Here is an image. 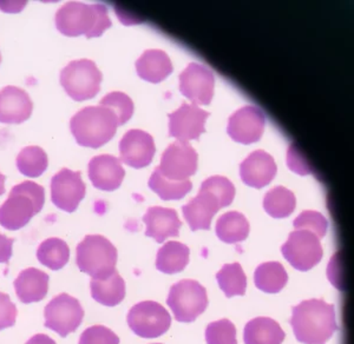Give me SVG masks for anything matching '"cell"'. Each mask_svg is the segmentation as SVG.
I'll use <instances>...</instances> for the list:
<instances>
[{"label": "cell", "instance_id": "12", "mask_svg": "<svg viewBox=\"0 0 354 344\" xmlns=\"http://www.w3.org/2000/svg\"><path fill=\"white\" fill-rule=\"evenodd\" d=\"M86 185L82 180L81 171L62 169L51 180V200L63 211H76L85 197Z\"/></svg>", "mask_w": 354, "mask_h": 344}, {"label": "cell", "instance_id": "40", "mask_svg": "<svg viewBox=\"0 0 354 344\" xmlns=\"http://www.w3.org/2000/svg\"><path fill=\"white\" fill-rule=\"evenodd\" d=\"M287 162H288V166H290L292 171L298 172L300 175H306V173L310 172L306 162L302 160L298 149L295 148L293 144L290 145V150H288V160H287Z\"/></svg>", "mask_w": 354, "mask_h": 344}, {"label": "cell", "instance_id": "19", "mask_svg": "<svg viewBox=\"0 0 354 344\" xmlns=\"http://www.w3.org/2000/svg\"><path fill=\"white\" fill-rule=\"evenodd\" d=\"M32 110V100L23 88L6 86L0 91V123H24L31 117Z\"/></svg>", "mask_w": 354, "mask_h": 344}, {"label": "cell", "instance_id": "44", "mask_svg": "<svg viewBox=\"0 0 354 344\" xmlns=\"http://www.w3.org/2000/svg\"><path fill=\"white\" fill-rule=\"evenodd\" d=\"M0 63H1V53H0Z\"/></svg>", "mask_w": 354, "mask_h": 344}, {"label": "cell", "instance_id": "3", "mask_svg": "<svg viewBox=\"0 0 354 344\" xmlns=\"http://www.w3.org/2000/svg\"><path fill=\"white\" fill-rule=\"evenodd\" d=\"M118 126L116 115L102 105L82 108L70 122L75 140L85 148L98 149L106 144L116 135Z\"/></svg>", "mask_w": 354, "mask_h": 344}, {"label": "cell", "instance_id": "27", "mask_svg": "<svg viewBox=\"0 0 354 344\" xmlns=\"http://www.w3.org/2000/svg\"><path fill=\"white\" fill-rule=\"evenodd\" d=\"M189 248L180 242H168L162 247L156 257V268L165 274H177L189 263Z\"/></svg>", "mask_w": 354, "mask_h": 344}, {"label": "cell", "instance_id": "16", "mask_svg": "<svg viewBox=\"0 0 354 344\" xmlns=\"http://www.w3.org/2000/svg\"><path fill=\"white\" fill-rule=\"evenodd\" d=\"M155 153L153 136L142 130H129L120 142V160L133 169L148 166Z\"/></svg>", "mask_w": 354, "mask_h": 344}, {"label": "cell", "instance_id": "18", "mask_svg": "<svg viewBox=\"0 0 354 344\" xmlns=\"http://www.w3.org/2000/svg\"><path fill=\"white\" fill-rule=\"evenodd\" d=\"M125 171L121 160L111 155L93 157L88 163V178L93 187L103 191H113L120 188Z\"/></svg>", "mask_w": 354, "mask_h": 344}, {"label": "cell", "instance_id": "41", "mask_svg": "<svg viewBox=\"0 0 354 344\" xmlns=\"http://www.w3.org/2000/svg\"><path fill=\"white\" fill-rule=\"evenodd\" d=\"M15 238H8L0 233V263L8 265V260L12 256V247Z\"/></svg>", "mask_w": 354, "mask_h": 344}, {"label": "cell", "instance_id": "14", "mask_svg": "<svg viewBox=\"0 0 354 344\" xmlns=\"http://www.w3.org/2000/svg\"><path fill=\"white\" fill-rule=\"evenodd\" d=\"M180 91L195 105H209L213 99L215 78L205 65L190 63L180 75Z\"/></svg>", "mask_w": 354, "mask_h": 344}, {"label": "cell", "instance_id": "28", "mask_svg": "<svg viewBox=\"0 0 354 344\" xmlns=\"http://www.w3.org/2000/svg\"><path fill=\"white\" fill-rule=\"evenodd\" d=\"M288 280L286 269L279 262H267L259 265L254 274V283L261 292L277 294L285 288Z\"/></svg>", "mask_w": 354, "mask_h": 344}, {"label": "cell", "instance_id": "5", "mask_svg": "<svg viewBox=\"0 0 354 344\" xmlns=\"http://www.w3.org/2000/svg\"><path fill=\"white\" fill-rule=\"evenodd\" d=\"M117 249L101 235H88L76 249V265L93 278L108 277L116 270Z\"/></svg>", "mask_w": 354, "mask_h": 344}, {"label": "cell", "instance_id": "9", "mask_svg": "<svg viewBox=\"0 0 354 344\" xmlns=\"http://www.w3.org/2000/svg\"><path fill=\"white\" fill-rule=\"evenodd\" d=\"M128 325L137 336L156 338L169 330L171 317L160 303L145 300L130 309Z\"/></svg>", "mask_w": 354, "mask_h": 344}, {"label": "cell", "instance_id": "24", "mask_svg": "<svg viewBox=\"0 0 354 344\" xmlns=\"http://www.w3.org/2000/svg\"><path fill=\"white\" fill-rule=\"evenodd\" d=\"M286 334L277 321L270 317H257L245 327V344H281Z\"/></svg>", "mask_w": 354, "mask_h": 344}, {"label": "cell", "instance_id": "43", "mask_svg": "<svg viewBox=\"0 0 354 344\" xmlns=\"http://www.w3.org/2000/svg\"><path fill=\"white\" fill-rule=\"evenodd\" d=\"M5 192V176L0 172V196Z\"/></svg>", "mask_w": 354, "mask_h": 344}, {"label": "cell", "instance_id": "15", "mask_svg": "<svg viewBox=\"0 0 354 344\" xmlns=\"http://www.w3.org/2000/svg\"><path fill=\"white\" fill-rule=\"evenodd\" d=\"M209 117L198 105L183 103L181 108L170 113L169 135L180 142H189L198 140L202 133H205V120Z\"/></svg>", "mask_w": 354, "mask_h": 344}, {"label": "cell", "instance_id": "30", "mask_svg": "<svg viewBox=\"0 0 354 344\" xmlns=\"http://www.w3.org/2000/svg\"><path fill=\"white\" fill-rule=\"evenodd\" d=\"M297 200L293 192L283 187H277L267 192L263 198L265 211L274 218H285L293 213Z\"/></svg>", "mask_w": 354, "mask_h": 344}, {"label": "cell", "instance_id": "32", "mask_svg": "<svg viewBox=\"0 0 354 344\" xmlns=\"http://www.w3.org/2000/svg\"><path fill=\"white\" fill-rule=\"evenodd\" d=\"M149 188L163 200H181L193 189V183L188 180L175 182L162 176L160 171L155 169L150 177Z\"/></svg>", "mask_w": 354, "mask_h": 344}, {"label": "cell", "instance_id": "29", "mask_svg": "<svg viewBox=\"0 0 354 344\" xmlns=\"http://www.w3.org/2000/svg\"><path fill=\"white\" fill-rule=\"evenodd\" d=\"M37 258L41 265L53 271H57L68 265L70 260V248L66 242L61 238H48L41 242V245L37 249Z\"/></svg>", "mask_w": 354, "mask_h": 344}, {"label": "cell", "instance_id": "25", "mask_svg": "<svg viewBox=\"0 0 354 344\" xmlns=\"http://www.w3.org/2000/svg\"><path fill=\"white\" fill-rule=\"evenodd\" d=\"M90 288L93 300L105 307H115L124 300L125 282L116 270L110 276L93 278Z\"/></svg>", "mask_w": 354, "mask_h": 344}, {"label": "cell", "instance_id": "36", "mask_svg": "<svg viewBox=\"0 0 354 344\" xmlns=\"http://www.w3.org/2000/svg\"><path fill=\"white\" fill-rule=\"evenodd\" d=\"M207 344H238L236 328L230 320L210 323L205 329Z\"/></svg>", "mask_w": 354, "mask_h": 344}, {"label": "cell", "instance_id": "1", "mask_svg": "<svg viewBox=\"0 0 354 344\" xmlns=\"http://www.w3.org/2000/svg\"><path fill=\"white\" fill-rule=\"evenodd\" d=\"M290 325L297 340L304 344H326L338 330L334 305L317 298L294 307Z\"/></svg>", "mask_w": 354, "mask_h": 344}, {"label": "cell", "instance_id": "10", "mask_svg": "<svg viewBox=\"0 0 354 344\" xmlns=\"http://www.w3.org/2000/svg\"><path fill=\"white\" fill-rule=\"evenodd\" d=\"M282 255L294 269L308 271L319 265L324 256L318 237L306 230L290 232L286 243L282 245Z\"/></svg>", "mask_w": 354, "mask_h": 344}, {"label": "cell", "instance_id": "23", "mask_svg": "<svg viewBox=\"0 0 354 344\" xmlns=\"http://www.w3.org/2000/svg\"><path fill=\"white\" fill-rule=\"evenodd\" d=\"M173 64L168 55L162 50H147L137 59V75L153 84L161 83L173 73Z\"/></svg>", "mask_w": 354, "mask_h": 344}, {"label": "cell", "instance_id": "37", "mask_svg": "<svg viewBox=\"0 0 354 344\" xmlns=\"http://www.w3.org/2000/svg\"><path fill=\"white\" fill-rule=\"evenodd\" d=\"M295 230H306L318 237L319 240L325 237L328 228L326 217L318 211L307 210L299 215L293 222Z\"/></svg>", "mask_w": 354, "mask_h": 344}, {"label": "cell", "instance_id": "7", "mask_svg": "<svg viewBox=\"0 0 354 344\" xmlns=\"http://www.w3.org/2000/svg\"><path fill=\"white\" fill-rule=\"evenodd\" d=\"M167 303L178 322L196 320L208 307V295L203 285L194 280H182L170 288Z\"/></svg>", "mask_w": 354, "mask_h": 344}, {"label": "cell", "instance_id": "39", "mask_svg": "<svg viewBox=\"0 0 354 344\" xmlns=\"http://www.w3.org/2000/svg\"><path fill=\"white\" fill-rule=\"evenodd\" d=\"M17 308L8 294L0 292V330L16 325Z\"/></svg>", "mask_w": 354, "mask_h": 344}, {"label": "cell", "instance_id": "20", "mask_svg": "<svg viewBox=\"0 0 354 344\" xmlns=\"http://www.w3.org/2000/svg\"><path fill=\"white\" fill-rule=\"evenodd\" d=\"M143 222L147 225L145 236L151 237L157 243H163L169 237L180 235L181 220L174 209L151 207L143 216Z\"/></svg>", "mask_w": 354, "mask_h": 344}, {"label": "cell", "instance_id": "11", "mask_svg": "<svg viewBox=\"0 0 354 344\" xmlns=\"http://www.w3.org/2000/svg\"><path fill=\"white\" fill-rule=\"evenodd\" d=\"M198 153L188 142L177 140L165 149L157 170L168 180H188L198 171Z\"/></svg>", "mask_w": 354, "mask_h": 344}, {"label": "cell", "instance_id": "38", "mask_svg": "<svg viewBox=\"0 0 354 344\" xmlns=\"http://www.w3.org/2000/svg\"><path fill=\"white\" fill-rule=\"evenodd\" d=\"M78 344H120V337L104 325H93L82 332Z\"/></svg>", "mask_w": 354, "mask_h": 344}, {"label": "cell", "instance_id": "45", "mask_svg": "<svg viewBox=\"0 0 354 344\" xmlns=\"http://www.w3.org/2000/svg\"><path fill=\"white\" fill-rule=\"evenodd\" d=\"M156 344H161V343H156Z\"/></svg>", "mask_w": 354, "mask_h": 344}, {"label": "cell", "instance_id": "31", "mask_svg": "<svg viewBox=\"0 0 354 344\" xmlns=\"http://www.w3.org/2000/svg\"><path fill=\"white\" fill-rule=\"evenodd\" d=\"M216 280L225 296H243L247 289V277L240 263L225 265L216 274Z\"/></svg>", "mask_w": 354, "mask_h": 344}, {"label": "cell", "instance_id": "35", "mask_svg": "<svg viewBox=\"0 0 354 344\" xmlns=\"http://www.w3.org/2000/svg\"><path fill=\"white\" fill-rule=\"evenodd\" d=\"M100 105L110 108L118 120V125L125 124L133 113V103L128 95L123 93H110L103 97Z\"/></svg>", "mask_w": 354, "mask_h": 344}, {"label": "cell", "instance_id": "17", "mask_svg": "<svg viewBox=\"0 0 354 344\" xmlns=\"http://www.w3.org/2000/svg\"><path fill=\"white\" fill-rule=\"evenodd\" d=\"M278 166L270 153L262 150L254 151L240 165V176L245 185L261 189L270 184L277 175Z\"/></svg>", "mask_w": 354, "mask_h": 344}, {"label": "cell", "instance_id": "26", "mask_svg": "<svg viewBox=\"0 0 354 344\" xmlns=\"http://www.w3.org/2000/svg\"><path fill=\"white\" fill-rule=\"evenodd\" d=\"M250 235V223L242 213L230 211L223 213L216 222V236L228 245H236Z\"/></svg>", "mask_w": 354, "mask_h": 344}, {"label": "cell", "instance_id": "4", "mask_svg": "<svg viewBox=\"0 0 354 344\" xmlns=\"http://www.w3.org/2000/svg\"><path fill=\"white\" fill-rule=\"evenodd\" d=\"M45 190L35 182H23L13 187L0 207V225L8 230L24 228L44 207Z\"/></svg>", "mask_w": 354, "mask_h": 344}, {"label": "cell", "instance_id": "8", "mask_svg": "<svg viewBox=\"0 0 354 344\" xmlns=\"http://www.w3.org/2000/svg\"><path fill=\"white\" fill-rule=\"evenodd\" d=\"M44 316L46 328L61 337H66L82 325L84 310L80 300L63 292L48 302L45 307Z\"/></svg>", "mask_w": 354, "mask_h": 344}, {"label": "cell", "instance_id": "13", "mask_svg": "<svg viewBox=\"0 0 354 344\" xmlns=\"http://www.w3.org/2000/svg\"><path fill=\"white\" fill-rule=\"evenodd\" d=\"M265 126L266 116L261 110L253 105H247L230 117L227 133L234 142L253 144L261 138Z\"/></svg>", "mask_w": 354, "mask_h": 344}, {"label": "cell", "instance_id": "21", "mask_svg": "<svg viewBox=\"0 0 354 344\" xmlns=\"http://www.w3.org/2000/svg\"><path fill=\"white\" fill-rule=\"evenodd\" d=\"M221 209L218 200L208 192H198V196L189 200L182 208L183 216L192 231L209 230L214 215Z\"/></svg>", "mask_w": 354, "mask_h": 344}, {"label": "cell", "instance_id": "33", "mask_svg": "<svg viewBox=\"0 0 354 344\" xmlns=\"http://www.w3.org/2000/svg\"><path fill=\"white\" fill-rule=\"evenodd\" d=\"M48 155L39 146H28L17 156V168L24 176L39 177L48 169Z\"/></svg>", "mask_w": 354, "mask_h": 344}, {"label": "cell", "instance_id": "22", "mask_svg": "<svg viewBox=\"0 0 354 344\" xmlns=\"http://www.w3.org/2000/svg\"><path fill=\"white\" fill-rule=\"evenodd\" d=\"M48 274L39 269L23 270L13 283L18 300L24 305L44 300L48 292Z\"/></svg>", "mask_w": 354, "mask_h": 344}, {"label": "cell", "instance_id": "6", "mask_svg": "<svg viewBox=\"0 0 354 344\" xmlns=\"http://www.w3.org/2000/svg\"><path fill=\"white\" fill-rule=\"evenodd\" d=\"M102 79L101 71L90 59L73 60L61 73L62 86L76 102H84L96 97L101 90Z\"/></svg>", "mask_w": 354, "mask_h": 344}, {"label": "cell", "instance_id": "2", "mask_svg": "<svg viewBox=\"0 0 354 344\" xmlns=\"http://www.w3.org/2000/svg\"><path fill=\"white\" fill-rule=\"evenodd\" d=\"M56 28L66 37H101L111 28L108 8L101 4H84L68 1L56 13Z\"/></svg>", "mask_w": 354, "mask_h": 344}, {"label": "cell", "instance_id": "42", "mask_svg": "<svg viewBox=\"0 0 354 344\" xmlns=\"http://www.w3.org/2000/svg\"><path fill=\"white\" fill-rule=\"evenodd\" d=\"M25 344H57L56 341L45 334H37L31 337Z\"/></svg>", "mask_w": 354, "mask_h": 344}, {"label": "cell", "instance_id": "34", "mask_svg": "<svg viewBox=\"0 0 354 344\" xmlns=\"http://www.w3.org/2000/svg\"><path fill=\"white\" fill-rule=\"evenodd\" d=\"M201 191L208 192L213 195L220 203L221 208L232 204L235 196V188L228 178L222 176H213L207 178L202 183Z\"/></svg>", "mask_w": 354, "mask_h": 344}]
</instances>
